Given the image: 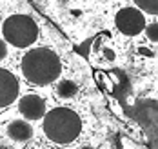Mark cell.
<instances>
[{
  "label": "cell",
  "instance_id": "cell-5",
  "mask_svg": "<svg viewBox=\"0 0 158 149\" xmlns=\"http://www.w3.org/2000/svg\"><path fill=\"white\" fill-rule=\"evenodd\" d=\"M18 89L20 85L15 75L7 69H0V107L13 104L18 97Z\"/></svg>",
  "mask_w": 158,
  "mask_h": 149
},
{
  "label": "cell",
  "instance_id": "cell-12",
  "mask_svg": "<svg viewBox=\"0 0 158 149\" xmlns=\"http://www.w3.org/2000/svg\"><path fill=\"white\" fill-rule=\"evenodd\" d=\"M80 149H93V147H80Z\"/></svg>",
  "mask_w": 158,
  "mask_h": 149
},
{
  "label": "cell",
  "instance_id": "cell-4",
  "mask_svg": "<svg viewBox=\"0 0 158 149\" xmlns=\"http://www.w3.org/2000/svg\"><path fill=\"white\" fill-rule=\"evenodd\" d=\"M114 24L120 33L127 35V36H135L145 29V17L136 7H124L116 13Z\"/></svg>",
  "mask_w": 158,
  "mask_h": 149
},
{
  "label": "cell",
  "instance_id": "cell-7",
  "mask_svg": "<svg viewBox=\"0 0 158 149\" xmlns=\"http://www.w3.org/2000/svg\"><path fill=\"white\" fill-rule=\"evenodd\" d=\"M7 136L15 142H27L33 136V127L26 120H13L7 126Z\"/></svg>",
  "mask_w": 158,
  "mask_h": 149
},
{
  "label": "cell",
  "instance_id": "cell-6",
  "mask_svg": "<svg viewBox=\"0 0 158 149\" xmlns=\"http://www.w3.org/2000/svg\"><path fill=\"white\" fill-rule=\"evenodd\" d=\"M18 109L27 120H40L46 115V102L38 95H26L18 102Z\"/></svg>",
  "mask_w": 158,
  "mask_h": 149
},
{
  "label": "cell",
  "instance_id": "cell-3",
  "mask_svg": "<svg viewBox=\"0 0 158 149\" xmlns=\"http://www.w3.org/2000/svg\"><path fill=\"white\" fill-rule=\"evenodd\" d=\"M2 33L6 42H9L15 48H29L38 38V26L29 15H13L6 18L2 26Z\"/></svg>",
  "mask_w": 158,
  "mask_h": 149
},
{
  "label": "cell",
  "instance_id": "cell-9",
  "mask_svg": "<svg viewBox=\"0 0 158 149\" xmlns=\"http://www.w3.org/2000/svg\"><path fill=\"white\" fill-rule=\"evenodd\" d=\"M136 9L151 15H158V0H136Z\"/></svg>",
  "mask_w": 158,
  "mask_h": 149
},
{
  "label": "cell",
  "instance_id": "cell-2",
  "mask_svg": "<svg viewBox=\"0 0 158 149\" xmlns=\"http://www.w3.org/2000/svg\"><path fill=\"white\" fill-rule=\"evenodd\" d=\"M80 131L82 120L69 107H55L44 116V133L55 144H71Z\"/></svg>",
  "mask_w": 158,
  "mask_h": 149
},
{
  "label": "cell",
  "instance_id": "cell-11",
  "mask_svg": "<svg viewBox=\"0 0 158 149\" xmlns=\"http://www.w3.org/2000/svg\"><path fill=\"white\" fill-rule=\"evenodd\" d=\"M6 55H7V48H6V42H2V40H0V60H2V58H4Z\"/></svg>",
  "mask_w": 158,
  "mask_h": 149
},
{
  "label": "cell",
  "instance_id": "cell-8",
  "mask_svg": "<svg viewBox=\"0 0 158 149\" xmlns=\"http://www.w3.org/2000/svg\"><path fill=\"white\" fill-rule=\"evenodd\" d=\"M78 93V85L75 82H71V80H62V82L56 85V95L60 97V98H73L75 95Z\"/></svg>",
  "mask_w": 158,
  "mask_h": 149
},
{
  "label": "cell",
  "instance_id": "cell-1",
  "mask_svg": "<svg viewBox=\"0 0 158 149\" xmlns=\"http://www.w3.org/2000/svg\"><path fill=\"white\" fill-rule=\"evenodd\" d=\"M60 71H62V64L58 55L48 48L27 51L22 58V75L26 77V80L36 85L55 82Z\"/></svg>",
  "mask_w": 158,
  "mask_h": 149
},
{
  "label": "cell",
  "instance_id": "cell-10",
  "mask_svg": "<svg viewBox=\"0 0 158 149\" xmlns=\"http://www.w3.org/2000/svg\"><path fill=\"white\" fill-rule=\"evenodd\" d=\"M145 36L151 40V42H158V24H149L145 26Z\"/></svg>",
  "mask_w": 158,
  "mask_h": 149
}]
</instances>
